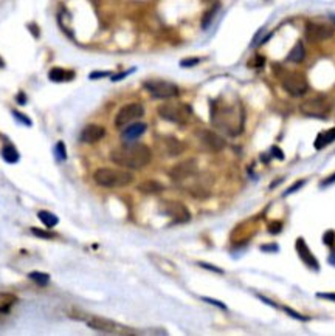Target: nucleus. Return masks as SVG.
I'll list each match as a JSON object with an SVG mask.
<instances>
[{"instance_id": "1", "label": "nucleus", "mask_w": 335, "mask_h": 336, "mask_svg": "<svg viewBox=\"0 0 335 336\" xmlns=\"http://www.w3.org/2000/svg\"><path fill=\"white\" fill-rule=\"evenodd\" d=\"M110 160L126 169H142L152 160V152L146 144L142 143H127L115 147L110 152Z\"/></svg>"}, {"instance_id": "2", "label": "nucleus", "mask_w": 335, "mask_h": 336, "mask_svg": "<svg viewBox=\"0 0 335 336\" xmlns=\"http://www.w3.org/2000/svg\"><path fill=\"white\" fill-rule=\"evenodd\" d=\"M211 121L228 135H239L242 132V115L239 117L234 107H211Z\"/></svg>"}, {"instance_id": "3", "label": "nucleus", "mask_w": 335, "mask_h": 336, "mask_svg": "<svg viewBox=\"0 0 335 336\" xmlns=\"http://www.w3.org/2000/svg\"><path fill=\"white\" fill-rule=\"evenodd\" d=\"M93 180L103 188H125L134 181V175L126 169H112L100 167L93 174Z\"/></svg>"}, {"instance_id": "4", "label": "nucleus", "mask_w": 335, "mask_h": 336, "mask_svg": "<svg viewBox=\"0 0 335 336\" xmlns=\"http://www.w3.org/2000/svg\"><path fill=\"white\" fill-rule=\"evenodd\" d=\"M158 115L169 122L174 124H185L188 122L191 117V109L187 104H174V102H168L158 107Z\"/></svg>"}, {"instance_id": "5", "label": "nucleus", "mask_w": 335, "mask_h": 336, "mask_svg": "<svg viewBox=\"0 0 335 336\" xmlns=\"http://www.w3.org/2000/svg\"><path fill=\"white\" fill-rule=\"evenodd\" d=\"M299 112L309 118H318L324 119L331 112V102L324 96H315V98L306 99L299 105Z\"/></svg>"}, {"instance_id": "6", "label": "nucleus", "mask_w": 335, "mask_h": 336, "mask_svg": "<svg viewBox=\"0 0 335 336\" xmlns=\"http://www.w3.org/2000/svg\"><path fill=\"white\" fill-rule=\"evenodd\" d=\"M143 87L151 93V96L157 99H169L175 98L179 95V87L169 82V81H162V79H151V81H146Z\"/></svg>"}, {"instance_id": "7", "label": "nucleus", "mask_w": 335, "mask_h": 336, "mask_svg": "<svg viewBox=\"0 0 335 336\" xmlns=\"http://www.w3.org/2000/svg\"><path fill=\"white\" fill-rule=\"evenodd\" d=\"M145 115V109L142 104L138 102H130V104H126L123 105V107L118 110L117 117H115V126L118 129L121 127H126L129 126L130 122L137 121L138 118H142Z\"/></svg>"}, {"instance_id": "8", "label": "nucleus", "mask_w": 335, "mask_h": 336, "mask_svg": "<svg viewBox=\"0 0 335 336\" xmlns=\"http://www.w3.org/2000/svg\"><path fill=\"white\" fill-rule=\"evenodd\" d=\"M283 87L284 90L292 95V96H303L307 90H309V84L307 79L301 73H289L283 78Z\"/></svg>"}, {"instance_id": "9", "label": "nucleus", "mask_w": 335, "mask_h": 336, "mask_svg": "<svg viewBox=\"0 0 335 336\" xmlns=\"http://www.w3.org/2000/svg\"><path fill=\"white\" fill-rule=\"evenodd\" d=\"M334 36V28L324 23L309 22L306 25V38L311 42H323Z\"/></svg>"}, {"instance_id": "10", "label": "nucleus", "mask_w": 335, "mask_h": 336, "mask_svg": "<svg viewBox=\"0 0 335 336\" xmlns=\"http://www.w3.org/2000/svg\"><path fill=\"white\" fill-rule=\"evenodd\" d=\"M196 172H197L196 160H185L179 164L172 166V169L169 171V177L174 181H183V180H188Z\"/></svg>"}, {"instance_id": "11", "label": "nucleus", "mask_w": 335, "mask_h": 336, "mask_svg": "<svg viewBox=\"0 0 335 336\" xmlns=\"http://www.w3.org/2000/svg\"><path fill=\"white\" fill-rule=\"evenodd\" d=\"M200 143L204 144L207 149L213 150V152H219V150H222L225 147V138H222L219 134L213 130H208V129H202L199 134H197Z\"/></svg>"}, {"instance_id": "12", "label": "nucleus", "mask_w": 335, "mask_h": 336, "mask_svg": "<svg viewBox=\"0 0 335 336\" xmlns=\"http://www.w3.org/2000/svg\"><path fill=\"white\" fill-rule=\"evenodd\" d=\"M165 212L174 220L175 223H185L191 218L188 208L179 201H168L165 205Z\"/></svg>"}, {"instance_id": "13", "label": "nucleus", "mask_w": 335, "mask_h": 336, "mask_svg": "<svg viewBox=\"0 0 335 336\" xmlns=\"http://www.w3.org/2000/svg\"><path fill=\"white\" fill-rule=\"evenodd\" d=\"M295 246H296V251H298L299 259H301V260H303V262H304L309 268H314V270L318 271V270H320V263H318V260H316V259L314 257V254L311 253L309 246L306 245V242H304V238H303V237H299V238H298Z\"/></svg>"}, {"instance_id": "14", "label": "nucleus", "mask_w": 335, "mask_h": 336, "mask_svg": "<svg viewBox=\"0 0 335 336\" xmlns=\"http://www.w3.org/2000/svg\"><path fill=\"white\" fill-rule=\"evenodd\" d=\"M104 135H105L104 127L98 126V124H87L81 130V135H79V138H81L83 143L93 144V143H96V141H100Z\"/></svg>"}, {"instance_id": "15", "label": "nucleus", "mask_w": 335, "mask_h": 336, "mask_svg": "<svg viewBox=\"0 0 335 336\" xmlns=\"http://www.w3.org/2000/svg\"><path fill=\"white\" fill-rule=\"evenodd\" d=\"M85 322L92 330L101 332V333H113L117 329L115 322L105 319V317H100V316H93V317H90V319H87Z\"/></svg>"}, {"instance_id": "16", "label": "nucleus", "mask_w": 335, "mask_h": 336, "mask_svg": "<svg viewBox=\"0 0 335 336\" xmlns=\"http://www.w3.org/2000/svg\"><path fill=\"white\" fill-rule=\"evenodd\" d=\"M147 126L145 122H134V124H129L125 130L121 132V137L125 141H135L137 138L142 137L146 132Z\"/></svg>"}, {"instance_id": "17", "label": "nucleus", "mask_w": 335, "mask_h": 336, "mask_svg": "<svg viewBox=\"0 0 335 336\" xmlns=\"http://www.w3.org/2000/svg\"><path fill=\"white\" fill-rule=\"evenodd\" d=\"M73 76H75L73 72H67V70L59 68V67L51 68L50 73H48V78L53 82H67V81H70V79H73Z\"/></svg>"}, {"instance_id": "18", "label": "nucleus", "mask_w": 335, "mask_h": 336, "mask_svg": "<svg viewBox=\"0 0 335 336\" xmlns=\"http://www.w3.org/2000/svg\"><path fill=\"white\" fill-rule=\"evenodd\" d=\"M332 141H335V127L326 130V132H321V134L316 135V138H315V149L316 150H321L323 147L331 144Z\"/></svg>"}, {"instance_id": "19", "label": "nucleus", "mask_w": 335, "mask_h": 336, "mask_svg": "<svg viewBox=\"0 0 335 336\" xmlns=\"http://www.w3.org/2000/svg\"><path fill=\"white\" fill-rule=\"evenodd\" d=\"M165 149H166V154L169 157H175V155H180L183 152V146L179 139H175L174 137H168L165 138Z\"/></svg>"}, {"instance_id": "20", "label": "nucleus", "mask_w": 335, "mask_h": 336, "mask_svg": "<svg viewBox=\"0 0 335 336\" xmlns=\"http://www.w3.org/2000/svg\"><path fill=\"white\" fill-rule=\"evenodd\" d=\"M163 184L155 180H146L138 184V191L143 194H160L163 191Z\"/></svg>"}, {"instance_id": "21", "label": "nucleus", "mask_w": 335, "mask_h": 336, "mask_svg": "<svg viewBox=\"0 0 335 336\" xmlns=\"http://www.w3.org/2000/svg\"><path fill=\"white\" fill-rule=\"evenodd\" d=\"M2 158L6 161V163H10V164H14L19 161V152H17V149L13 146V144H5L3 149H2Z\"/></svg>"}, {"instance_id": "22", "label": "nucleus", "mask_w": 335, "mask_h": 336, "mask_svg": "<svg viewBox=\"0 0 335 336\" xmlns=\"http://www.w3.org/2000/svg\"><path fill=\"white\" fill-rule=\"evenodd\" d=\"M306 56V51H304V45L301 42H298L296 45L292 48V51L289 53V56H287V60L289 62H295V64H299L301 60L304 59Z\"/></svg>"}, {"instance_id": "23", "label": "nucleus", "mask_w": 335, "mask_h": 336, "mask_svg": "<svg viewBox=\"0 0 335 336\" xmlns=\"http://www.w3.org/2000/svg\"><path fill=\"white\" fill-rule=\"evenodd\" d=\"M38 217H39L41 222L45 225L48 229L55 228L59 223V218L55 214H53V212H50V211H39L38 212Z\"/></svg>"}, {"instance_id": "24", "label": "nucleus", "mask_w": 335, "mask_h": 336, "mask_svg": "<svg viewBox=\"0 0 335 336\" xmlns=\"http://www.w3.org/2000/svg\"><path fill=\"white\" fill-rule=\"evenodd\" d=\"M3 300H0V313H8L11 307L17 302V297L13 295H2Z\"/></svg>"}, {"instance_id": "25", "label": "nucleus", "mask_w": 335, "mask_h": 336, "mask_svg": "<svg viewBox=\"0 0 335 336\" xmlns=\"http://www.w3.org/2000/svg\"><path fill=\"white\" fill-rule=\"evenodd\" d=\"M28 277H30L33 282H36V284L41 285V287L47 285L48 282H50V274H47V273H41V271H33V273H30Z\"/></svg>"}, {"instance_id": "26", "label": "nucleus", "mask_w": 335, "mask_h": 336, "mask_svg": "<svg viewBox=\"0 0 335 336\" xmlns=\"http://www.w3.org/2000/svg\"><path fill=\"white\" fill-rule=\"evenodd\" d=\"M31 233L36 237H41V238H55L56 237L55 233L45 231V229H39V228H31Z\"/></svg>"}, {"instance_id": "27", "label": "nucleus", "mask_w": 335, "mask_h": 336, "mask_svg": "<svg viewBox=\"0 0 335 336\" xmlns=\"http://www.w3.org/2000/svg\"><path fill=\"white\" fill-rule=\"evenodd\" d=\"M13 117H14L17 121H19V122H23L25 126H28V127L31 126V119H30L28 117H25L23 113H19L17 110H13Z\"/></svg>"}, {"instance_id": "28", "label": "nucleus", "mask_w": 335, "mask_h": 336, "mask_svg": "<svg viewBox=\"0 0 335 336\" xmlns=\"http://www.w3.org/2000/svg\"><path fill=\"white\" fill-rule=\"evenodd\" d=\"M56 150H58V157H61V160H65L67 158V150H65V146L63 141H59V143L56 144Z\"/></svg>"}, {"instance_id": "29", "label": "nucleus", "mask_w": 335, "mask_h": 336, "mask_svg": "<svg viewBox=\"0 0 335 336\" xmlns=\"http://www.w3.org/2000/svg\"><path fill=\"white\" fill-rule=\"evenodd\" d=\"M323 242L326 243V245H334V242H335V233L334 231H328L326 233L324 236H323Z\"/></svg>"}, {"instance_id": "30", "label": "nucleus", "mask_w": 335, "mask_h": 336, "mask_svg": "<svg viewBox=\"0 0 335 336\" xmlns=\"http://www.w3.org/2000/svg\"><path fill=\"white\" fill-rule=\"evenodd\" d=\"M304 183H306V181L303 180V181H298V183H295V184H293V186H290V188H289V189H287V191L284 192V197L290 196V194H293V192H295L296 189H299V188H301V186H304Z\"/></svg>"}, {"instance_id": "31", "label": "nucleus", "mask_w": 335, "mask_h": 336, "mask_svg": "<svg viewBox=\"0 0 335 336\" xmlns=\"http://www.w3.org/2000/svg\"><path fill=\"white\" fill-rule=\"evenodd\" d=\"M286 312H287L290 316H292V317H295V319H299V321H307V319H309V317H306V316H303V315H299V313L293 312L292 308H287V307H286Z\"/></svg>"}, {"instance_id": "32", "label": "nucleus", "mask_w": 335, "mask_h": 336, "mask_svg": "<svg viewBox=\"0 0 335 336\" xmlns=\"http://www.w3.org/2000/svg\"><path fill=\"white\" fill-rule=\"evenodd\" d=\"M204 300H205V302H208V304H211V305H214V307H219V308H222V310H227V307H225V304H222V302H219V300H216V299H211V297H204Z\"/></svg>"}, {"instance_id": "33", "label": "nucleus", "mask_w": 335, "mask_h": 336, "mask_svg": "<svg viewBox=\"0 0 335 336\" xmlns=\"http://www.w3.org/2000/svg\"><path fill=\"white\" fill-rule=\"evenodd\" d=\"M199 62V59L197 58H194V59H185L180 62L182 67H192V65H196Z\"/></svg>"}, {"instance_id": "34", "label": "nucleus", "mask_w": 335, "mask_h": 336, "mask_svg": "<svg viewBox=\"0 0 335 336\" xmlns=\"http://www.w3.org/2000/svg\"><path fill=\"white\" fill-rule=\"evenodd\" d=\"M316 296L321 297V299H329V300H334V302H335V293H318Z\"/></svg>"}, {"instance_id": "35", "label": "nucleus", "mask_w": 335, "mask_h": 336, "mask_svg": "<svg viewBox=\"0 0 335 336\" xmlns=\"http://www.w3.org/2000/svg\"><path fill=\"white\" fill-rule=\"evenodd\" d=\"M272 152H273V154H276V155H273V157H276L278 160H284V155H283V152H281V150H279L278 147H273V149H272Z\"/></svg>"}, {"instance_id": "36", "label": "nucleus", "mask_w": 335, "mask_h": 336, "mask_svg": "<svg viewBox=\"0 0 335 336\" xmlns=\"http://www.w3.org/2000/svg\"><path fill=\"white\" fill-rule=\"evenodd\" d=\"M200 267H204V268H207V270H211V271H216V273H220V274H222V270H219V268L213 267V265H208V263H200Z\"/></svg>"}, {"instance_id": "37", "label": "nucleus", "mask_w": 335, "mask_h": 336, "mask_svg": "<svg viewBox=\"0 0 335 336\" xmlns=\"http://www.w3.org/2000/svg\"><path fill=\"white\" fill-rule=\"evenodd\" d=\"M332 183H335V174H334V175H331L329 178H326V181H323V183H321V188L329 186V184H332Z\"/></svg>"}, {"instance_id": "38", "label": "nucleus", "mask_w": 335, "mask_h": 336, "mask_svg": "<svg viewBox=\"0 0 335 336\" xmlns=\"http://www.w3.org/2000/svg\"><path fill=\"white\" fill-rule=\"evenodd\" d=\"M264 62H266V59L262 56H256V59H254V67H262Z\"/></svg>"}, {"instance_id": "39", "label": "nucleus", "mask_w": 335, "mask_h": 336, "mask_svg": "<svg viewBox=\"0 0 335 336\" xmlns=\"http://www.w3.org/2000/svg\"><path fill=\"white\" fill-rule=\"evenodd\" d=\"M281 223H276V225H270V233L272 234H278L281 231Z\"/></svg>"}, {"instance_id": "40", "label": "nucleus", "mask_w": 335, "mask_h": 336, "mask_svg": "<svg viewBox=\"0 0 335 336\" xmlns=\"http://www.w3.org/2000/svg\"><path fill=\"white\" fill-rule=\"evenodd\" d=\"M104 76H109V73H105V72H103V73H92L90 79H98V78H104Z\"/></svg>"}, {"instance_id": "41", "label": "nucleus", "mask_w": 335, "mask_h": 336, "mask_svg": "<svg viewBox=\"0 0 335 336\" xmlns=\"http://www.w3.org/2000/svg\"><path fill=\"white\" fill-rule=\"evenodd\" d=\"M17 102H21V104H25V95H17Z\"/></svg>"}, {"instance_id": "42", "label": "nucleus", "mask_w": 335, "mask_h": 336, "mask_svg": "<svg viewBox=\"0 0 335 336\" xmlns=\"http://www.w3.org/2000/svg\"><path fill=\"white\" fill-rule=\"evenodd\" d=\"M3 65H5V62H3V59H2V58H0V68H2Z\"/></svg>"}, {"instance_id": "43", "label": "nucleus", "mask_w": 335, "mask_h": 336, "mask_svg": "<svg viewBox=\"0 0 335 336\" xmlns=\"http://www.w3.org/2000/svg\"><path fill=\"white\" fill-rule=\"evenodd\" d=\"M331 17H332V20H334V22H335V14H332V16H331Z\"/></svg>"}]
</instances>
